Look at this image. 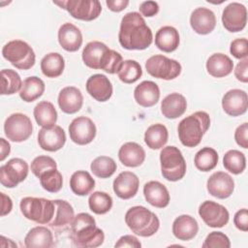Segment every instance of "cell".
Wrapping results in <instances>:
<instances>
[{
	"mask_svg": "<svg viewBox=\"0 0 248 248\" xmlns=\"http://www.w3.org/2000/svg\"><path fill=\"white\" fill-rule=\"evenodd\" d=\"M53 4L66 10L74 18L84 21L96 19L102 12L101 3L98 0L53 1Z\"/></svg>",
	"mask_w": 248,
	"mask_h": 248,
	"instance_id": "cell-10",
	"label": "cell"
},
{
	"mask_svg": "<svg viewBox=\"0 0 248 248\" xmlns=\"http://www.w3.org/2000/svg\"><path fill=\"white\" fill-rule=\"evenodd\" d=\"M11 152V145L10 143L4 139H0V161L3 162Z\"/></svg>",
	"mask_w": 248,
	"mask_h": 248,
	"instance_id": "cell-55",
	"label": "cell"
},
{
	"mask_svg": "<svg viewBox=\"0 0 248 248\" xmlns=\"http://www.w3.org/2000/svg\"><path fill=\"white\" fill-rule=\"evenodd\" d=\"M88 205L90 210L95 214H106L112 207V199L106 192L96 191L89 196Z\"/></svg>",
	"mask_w": 248,
	"mask_h": 248,
	"instance_id": "cell-42",
	"label": "cell"
},
{
	"mask_svg": "<svg viewBox=\"0 0 248 248\" xmlns=\"http://www.w3.org/2000/svg\"><path fill=\"white\" fill-rule=\"evenodd\" d=\"M27 248H50L54 246L53 234L49 229L44 226L32 228L24 238Z\"/></svg>",
	"mask_w": 248,
	"mask_h": 248,
	"instance_id": "cell-29",
	"label": "cell"
},
{
	"mask_svg": "<svg viewBox=\"0 0 248 248\" xmlns=\"http://www.w3.org/2000/svg\"><path fill=\"white\" fill-rule=\"evenodd\" d=\"M70 188L78 196H86L95 188V180L86 170H77L70 178Z\"/></svg>",
	"mask_w": 248,
	"mask_h": 248,
	"instance_id": "cell-34",
	"label": "cell"
},
{
	"mask_svg": "<svg viewBox=\"0 0 248 248\" xmlns=\"http://www.w3.org/2000/svg\"><path fill=\"white\" fill-rule=\"evenodd\" d=\"M210 126L209 114L205 111H196L183 118L177 127L180 142L186 147L200 144L203 135Z\"/></svg>",
	"mask_w": 248,
	"mask_h": 248,
	"instance_id": "cell-4",
	"label": "cell"
},
{
	"mask_svg": "<svg viewBox=\"0 0 248 248\" xmlns=\"http://www.w3.org/2000/svg\"><path fill=\"white\" fill-rule=\"evenodd\" d=\"M223 165L225 169L232 174H239L243 172L246 168L245 155L236 149L229 150L223 157Z\"/></svg>",
	"mask_w": 248,
	"mask_h": 248,
	"instance_id": "cell-43",
	"label": "cell"
},
{
	"mask_svg": "<svg viewBox=\"0 0 248 248\" xmlns=\"http://www.w3.org/2000/svg\"><path fill=\"white\" fill-rule=\"evenodd\" d=\"M58 106L60 109L68 114L78 112L83 105L81 91L75 86H66L58 94Z\"/></svg>",
	"mask_w": 248,
	"mask_h": 248,
	"instance_id": "cell-22",
	"label": "cell"
},
{
	"mask_svg": "<svg viewBox=\"0 0 248 248\" xmlns=\"http://www.w3.org/2000/svg\"><path fill=\"white\" fill-rule=\"evenodd\" d=\"M143 195L146 202L152 206L164 208L170 203V193L167 187L159 181H148L143 186Z\"/></svg>",
	"mask_w": 248,
	"mask_h": 248,
	"instance_id": "cell-25",
	"label": "cell"
},
{
	"mask_svg": "<svg viewBox=\"0 0 248 248\" xmlns=\"http://www.w3.org/2000/svg\"><path fill=\"white\" fill-rule=\"evenodd\" d=\"M106 4L108 8L115 13H119L126 9V7L129 5L128 0H107Z\"/></svg>",
	"mask_w": 248,
	"mask_h": 248,
	"instance_id": "cell-53",
	"label": "cell"
},
{
	"mask_svg": "<svg viewBox=\"0 0 248 248\" xmlns=\"http://www.w3.org/2000/svg\"><path fill=\"white\" fill-rule=\"evenodd\" d=\"M22 80L20 76L12 69H3L1 71V94L13 95L20 91Z\"/></svg>",
	"mask_w": 248,
	"mask_h": 248,
	"instance_id": "cell-39",
	"label": "cell"
},
{
	"mask_svg": "<svg viewBox=\"0 0 248 248\" xmlns=\"http://www.w3.org/2000/svg\"><path fill=\"white\" fill-rule=\"evenodd\" d=\"M64 68L65 60L58 52L47 53L41 60V70L46 78H58L62 75Z\"/></svg>",
	"mask_w": 248,
	"mask_h": 248,
	"instance_id": "cell-36",
	"label": "cell"
},
{
	"mask_svg": "<svg viewBox=\"0 0 248 248\" xmlns=\"http://www.w3.org/2000/svg\"><path fill=\"white\" fill-rule=\"evenodd\" d=\"M82 61L90 69L103 70L108 74H117L123 59L119 52L108 48L99 41L89 42L82 50Z\"/></svg>",
	"mask_w": 248,
	"mask_h": 248,
	"instance_id": "cell-2",
	"label": "cell"
},
{
	"mask_svg": "<svg viewBox=\"0 0 248 248\" xmlns=\"http://www.w3.org/2000/svg\"><path fill=\"white\" fill-rule=\"evenodd\" d=\"M161 172L169 181H178L186 173V162L181 151L173 145L164 147L160 152Z\"/></svg>",
	"mask_w": 248,
	"mask_h": 248,
	"instance_id": "cell-7",
	"label": "cell"
},
{
	"mask_svg": "<svg viewBox=\"0 0 248 248\" xmlns=\"http://www.w3.org/2000/svg\"><path fill=\"white\" fill-rule=\"evenodd\" d=\"M119 161L126 167L137 168L145 160V151L137 142L129 141L124 143L118 151Z\"/></svg>",
	"mask_w": 248,
	"mask_h": 248,
	"instance_id": "cell-27",
	"label": "cell"
},
{
	"mask_svg": "<svg viewBox=\"0 0 248 248\" xmlns=\"http://www.w3.org/2000/svg\"><path fill=\"white\" fill-rule=\"evenodd\" d=\"M87 93L98 102H106L112 95V84L110 80L102 74H95L86 81Z\"/></svg>",
	"mask_w": 248,
	"mask_h": 248,
	"instance_id": "cell-21",
	"label": "cell"
},
{
	"mask_svg": "<svg viewBox=\"0 0 248 248\" xmlns=\"http://www.w3.org/2000/svg\"><path fill=\"white\" fill-rule=\"evenodd\" d=\"M206 188L211 196L224 200L232 194L234 190V181L229 173L216 171L207 179Z\"/></svg>",
	"mask_w": 248,
	"mask_h": 248,
	"instance_id": "cell-16",
	"label": "cell"
},
{
	"mask_svg": "<svg viewBox=\"0 0 248 248\" xmlns=\"http://www.w3.org/2000/svg\"><path fill=\"white\" fill-rule=\"evenodd\" d=\"M114 247H129V248H140L141 247V243L140 242V240L132 235V234H126L121 236L117 242L114 244Z\"/></svg>",
	"mask_w": 248,
	"mask_h": 248,
	"instance_id": "cell-51",
	"label": "cell"
},
{
	"mask_svg": "<svg viewBox=\"0 0 248 248\" xmlns=\"http://www.w3.org/2000/svg\"><path fill=\"white\" fill-rule=\"evenodd\" d=\"M233 69L232 60L224 53H214L206 61L207 73L213 78L229 76Z\"/></svg>",
	"mask_w": 248,
	"mask_h": 248,
	"instance_id": "cell-32",
	"label": "cell"
},
{
	"mask_svg": "<svg viewBox=\"0 0 248 248\" xmlns=\"http://www.w3.org/2000/svg\"><path fill=\"white\" fill-rule=\"evenodd\" d=\"M134 98L137 104L143 108L153 107L160 99V88L154 81L143 80L136 86Z\"/></svg>",
	"mask_w": 248,
	"mask_h": 248,
	"instance_id": "cell-24",
	"label": "cell"
},
{
	"mask_svg": "<svg viewBox=\"0 0 248 248\" xmlns=\"http://www.w3.org/2000/svg\"><path fill=\"white\" fill-rule=\"evenodd\" d=\"M140 186L139 177L132 171H122L113 180V191L122 200H129L136 196Z\"/></svg>",
	"mask_w": 248,
	"mask_h": 248,
	"instance_id": "cell-19",
	"label": "cell"
},
{
	"mask_svg": "<svg viewBox=\"0 0 248 248\" xmlns=\"http://www.w3.org/2000/svg\"><path fill=\"white\" fill-rule=\"evenodd\" d=\"M190 24L192 29L200 35L211 33L216 26L215 14L204 7L195 9L190 16Z\"/></svg>",
	"mask_w": 248,
	"mask_h": 248,
	"instance_id": "cell-20",
	"label": "cell"
},
{
	"mask_svg": "<svg viewBox=\"0 0 248 248\" xmlns=\"http://www.w3.org/2000/svg\"><path fill=\"white\" fill-rule=\"evenodd\" d=\"M29 167L26 161L20 158H13L0 167V182L6 188H15L25 180Z\"/></svg>",
	"mask_w": 248,
	"mask_h": 248,
	"instance_id": "cell-12",
	"label": "cell"
},
{
	"mask_svg": "<svg viewBox=\"0 0 248 248\" xmlns=\"http://www.w3.org/2000/svg\"><path fill=\"white\" fill-rule=\"evenodd\" d=\"M235 142L242 148H248V123L239 125L234 132Z\"/></svg>",
	"mask_w": 248,
	"mask_h": 248,
	"instance_id": "cell-48",
	"label": "cell"
},
{
	"mask_svg": "<svg viewBox=\"0 0 248 248\" xmlns=\"http://www.w3.org/2000/svg\"><path fill=\"white\" fill-rule=\"evenodd\" d=\"M140 13L145 17H152L159 12V5L155 1H144L140 5Z\"/></svg>",
	"mask_w": 248,
	"mask_h": 248,
	"instance_id": "cell-50",
	"label": "cell"
},
{
	"mask_svg": "<svg viewBox=\"0 0 248 248\" xmlns=\"http://www.w3.org/2000/svg\"><path fill=\"white\" fill-rule=\"evenodd\" d=\"M198 232V222L191 215H180L176 217L172 223V233L179 240H191L197 235Z\"/></svg>",
	"mask_w": 248,
	"mask_h": 248,
	"instance_id": "cell-26",
	"label": "cell"
},
{
	"mask_svg": "<svg viewBox=\"0 0 248 248\" xmlns=\"http://www.w3.org/2000/svg\"><path fill=\"white\" fill-rule=\"evenodd\" d=\"M145 69L150 76L165 80L176 78L182 70L178 61L161 54L149 57L145 62Z\"/></svg>",
	"mask_w": 248,
	"mask_h": 248,
	"instance_id": "cell-9",
	"label": "cell"
},
{
	"mask_svg": "<svg viewBox=\"0 0 248 248\" xmlns=\"http://www.w3.org/2000/svg\"><path fill=\"white\" fill-rule=\"evenodd\" d=\"M233 224L238 230H240L242 232H247L248 231V211H247V208H242L234 214Z\"/></svg>",
	"mask_w": 248,
	"mask_h": 248,
	"instance_id": "cell-49",
	"label": "cell"
},
{
	"mask_svg": "<svg viewBox=\"0 0 248 248\" xmlns=\"http://www.w3.org/2000/svg\"><path fill=\"white\" fill-rule=\"evenodd\" d=\"M53 202L55 203V212L52 220L47 225L55 230L70 227L75 218L73 206L64 200H54Z\"/></svg>",
	"mask_w": 248,
	"mask_h": 248,
	"instance_id": "cell-30",
	"label": "cell"
},
{
	"mask_svg": "<svg viewBox=\"0 0 248 248\" xmlns=\"http://www.w3.org/2000/svg\"><path fill=\"white\" fill-rule=\"evenodd\" d=\"M91 171L99 178H108L116 170L115 161L108 156H99L95 158L90 165Z\"/></svg>",
	"mask_w": 248,
	"mask_h": 248,
	"instance_id": "cell-40",
	"label": "cell"
},
{
	"mask_svg": "<svg viewBox=\"0 0 248 248\" xmlns=\"http://www.w3.org/2000/svg\"><path fill=\"white\" fill-rule=\"evenodd\" d=\"M230 52L236 59H244L248 56V42L245 38L235 39L231 43Z\"/></svg>",
	"mask_w": 248,
	"mask_h": 248,
	"instance_id": "cell-47",
	"label": "cell"
},
{
	"mask_svg": "<svg viewBox=\"0 0 248 248\" xmlns=\"http://www.w3.org/2000/svg\"><path fill=\"white\" fill-rule=\"evenodd\" d=\"M58 42L63 49L75 52L82 45V34L79 28L70 22H66L59 27Z\"/></svg>",
	"mask_w": 248,
	"mask_h": 248,
	"instance_id": "cell-23",
	"label": "cell"
},
{
	"mask_svg": "<svg viewBox=\"0 0 248 248\" xmlns=\"http://www.w3.org/2000/svg\"><path fill=\"white\" fill-rule=\"evenodd\" d=\"M142 75V69L136 60H124L117 72L119 79L124 83H134L140 79Z\"/></svg>",
	"mask_w": 248,
	"mask_h": 248,
	"instance_id": "cell-41",
	"label": "cell"
},
{
	"mask_svg": "<svg viewBox=\"0 0 248 248\" xmlns=\"http://www.w3.org/2000/svg\"><path fill=\"white\" fill-rule=\"evenodd\" d=\"M199 215L210 228H223L230 219L228 209L213 201H205L199 207Z\"/></svg>",
	"mask_w": 248,
	"mask_h": 248,
	"instance_id": "cell-13",
	"label": "cell"
},
{
	"mask_svg": "<svg viewBox=\"0 0 248 248\" xmlns=\"http://www.w3.org/2000/svg\"><path fill=\"white\" fill-rule=\"evenodd\" d=\"M186 108L187 101L185 97L176 92L167 95L161 103L162 114L169 119H175L183 115Z\"/></svg>",
	"mask_w": 248,
	"mask_h": 248,
	"instance_id": "cell-28",
	"label": "cell"
},
{
	"mask_svg": "<svg viewBox=\"0 0 248 248\" xmlns=\"http://www.w3.org/2000/svg\"><path fill=\"white\" fill-rule=\"evenodd\" d=\"M234 76L237 80L246 83L248 81V59L244 58L240 60L235 69H234Z\"/></svg>",
	"mask_w": 248,
	"mask_h": 248,
	"instance_id": "cell-52",
	"label": "cell"
},
{
	"mask_svg": "<svg viewBox=\"0 0 248 248\" xmlns=\"http://www.w3.org/2000/svg\"><path fill=\"white\" fill-rule=\"evenodd\" d=\"M70 238L76 247L95 248L103 244L105 233L96 226L93 216L81 212L75 216L70 226Z\"/></svg>",
	"mask_w": 248,
	"mask_h": 248,
	"instance_id": "cell-3",
	"label": "cell"
},
{
	"mask_svg": "<svg viewBox=\"0 0 248 248\" xmlns=\"http://www.w3.org/2000/svg\"><path fill=\"white\" fill-rule=\"evenodd\" d=\"M230 248L231 241L222 232H211L204 239L202 248Z\"/></svg>",
	"mask_w": 248,
	"mask_h": 248,
	"instance_id": "cell-46",
	"label": "cell"
},
{
	"mask_svg": "<svg viewBox=\"0 0 248 248\" xmlns=\"http://www.w3.org/2000/svg\"><path fill=\"white\" fill-rule=\"evenodd\" d=\"M2 203H1V216H5L9 214L13 209V202L9 196H7L5 193H0Z\"/></svg>",
	"mask_w": 248,
	"mask_h": 248,
	"instance_id": "cell-54",
	"label": "cell"
},
{
	"mask_svg": "<svg viewBox=\"0 0 248 248\" xmlns=\"http://www.w3.org/2000/svg\"><path fill=\"white\" fill-rule=\"evenodd\" d=\"M51 169H57V164L55 160L49 156L40 155L31 163V171L38 178L42 173Z\"/></svg>",
	"mask_w": 248,
	"mask_h": 248,
	"instance_id": "cell-45",
	"label": "cell"
},
{
	"mask_svg": "<svg viewBox=\"0 0 248 248\" xmlns=\"http://www.w3.org/2000/svg\"><path fill=\"white\" fill-rule=\"evenodd\" d=\"M33 114L38 125L43 128H49L55 125L57 121V111L52 103L42 101L34 108Z\"/></svg>",
	"mask_w": 248,
	"mask_h": 248,
	"instance_id": "cell-33",
	"label": "cell"
},
{
	"mask_svg": "<svg viewBox=\"0 0 248 248\" xmlns=\"http://www.w3.org/2000/svg\"><path fill=\"white\" fill-rule=\"evenodd\" d=\"M118 41L125 49L142 50L152 44L153 35L143 16L138 12H130L121 19Z\"/></svg>",
	"mask_w": 248,
	"mask_h": 248,
	"instance_id": "cell-1",
	"label": "cell"
},
{
	"mask_svg": "<svg viewBox=\"0 0 248 248\" xmlns=\"http://www.w3.org/2000/svg\"><path fill=\"white\" fill-rule=\"evenodd\" d=\"M222 23L229 32L242 31L247 23V9L244 5L232 2L223 10Z\"/></svg>",
	"mask_w": 248,
	"mask_h": 248,
	"instance_id": "cell-15",
	"label": "cell"
},
{
	"mask_svg": "<svg viewBox=\"0 0 248 248\" xmlns=\"http://www.w3.org/2000/svg\"><path fill=\"white\" fill-rule=\"evenodd\" d=\"M125 223L132 232L142 237L155 234L160 228V220L157 215L141 205L132 206L127 210Z\"/></svg>",
	"mask_w": 248,
	"mask_h": 248,
	"instance_id": "cell-5",
	"label": "cell"
},
{
	"mask_svg": "<svg viewBox=\"0 0 248 248\" xmlns=\"http://www.w3.org/2000/svg\"><path fill=\"white\" fill-rule=\"evenodd\" d=\"M19 207L26 219L41 225L48 224L55 212L54 202L44 198L25 197L20 201Z\"/></svg>",
	"mask_w": 248,
	"mask_h": 248,
	"instance_id": "cell-6",
	"label": "cell"
},
{
	"mask_svg": "<svg viewBox=\"0 0 248 248\" xmlns=\"http://www.w3.org/2000/svg\"><path fill=\"white\" fill-rule=\"evenodd\" d=\"M96 133L95 123L86 116L76 117L69 126L70 139L78 145L90 143L95 139Z\"/></svg>",
	"mask_w": 248,
	"mask_h": 248,
	"instance_id": "cell-14",
	"label": "cell"
},
{
	"mask_svg": "<svg viewBox=\"0 0 248 248\" xmlns=\"http://www.w3.org/2000/svg\"><path fill=\"white\" fill-rule=\"evenodd\" d=\"M3 57L19 70H29L35 65L36 55L33 48L24 41L13 40L2 48Z\"/></svg>",
	"mask_w": 248,
	"mask_h": 248,
	"instance_id": "cell-8",
	"label": "cell"
},
{
	"mask_svg": "<svg viewBox=\"0 0 248 248\" xmlns=\"http://www.w3.org/2000/svg\"><path fill=\"white\" fill-rule=\"evenodd\" d=\"M33 126L31 119L23 113L16 112L8 116L4 123V132L8 140L14 142H21L32 135Z\"/></svg>",
	"mask_w": 248,
	"mask_h": 248,
	"instance_id": "cell-11",
	"label": "cell"
},
{
	"mask_svg": "<svg viewBox=\"0 0 248 248\" xmlns=\"http://www.w3.org/2000/svg\"><path fill=\"white\" fill-rule=\"evenodd\" d=\"M45 92V82L38 77L32 76L25 78L19 91V97L26 103L34 102Z\"/></svg>",
	"mask_w": 248,
	"mask_h": 248,
	"instance_id": "cell-37",
	"label": "cell"
},
{
	"mask_svg": "<svg viewBox=\"0 0 248 248\" xmlns=\"http://www.w3.org/2000/svg\"><path fill=\"white\" fill-rule=\"evenodd\" d=\"M169 139V132L165 125L161 123L152 124L144 133L145 144L153 150L160 149L165 146Z\"/></svg>",
	"mask_w": 248,
	"mask_h": 248,
	"instance_id": "cell-35",
	"label": "cell"
},
{
	"mask_svg": "<svg viewBox=\"0 0 248 248\" xmlns=\"http://www.w3.org/2000/svg\"><path fill=\"white\" fill-rule=\"evenodd\" d=\"M222 108L230 116H239L247 111L248 96L244 90L231 89L222 99Z\"/></svg>",
	"mask_w": 248,
	"mask_h": 248,
	"instance_id": "cell-18",
	"label": "cell"
},
{
	"mask_svg": "<svg viewBox=\"0 0 248 248\" xmlns=\"http://www.w3.org/2000/svg\"><path fill=\"white\" fill-rule=\"evenodd\" d=\"M65 142L66 134L58 125L49 128H42L38 133V143L43 150L55 152L61 149Z\"/></svg>",
	"mask_w": 248,
	"mask_h": 248,
	"instance_id": "cell-17",
	"label": "cell"
},
{
	"mask_svg": "<svg viewBox=\"0 0 248 248\" xmlns=\"http://www.w3.org/2000/svg\"><path fill=\"white\" fill-rule=\"evenodd\" d=\"M39 179L41 186L49 193H57L63 186V177L57 169H51L45 171L40 175Z\"/></svg>",
	"mask_w": 248,
	"mask_h": 248,
	"instance_id": "cell-44",
	"label": "cell"
},
{
	"mask_svg": "<svg viewBox=\"0 0 248 248\" xmlns=\"http://www.w3.org/2000/svg\"><path fill=\"white\" fill-rule=\"evenodd\" d=\"M179 42V33L172 26H163L156 32L155 45L164 52L174 51L178 47Z\"/></svg>",
	"mask_w": 248,
	"mask_h": 248,
	"instance_id": "cell-31",
	"label": "cell"
},
{
	"mask_svg": "<svg viewBox=\"0 0 248 248\" xmlns=\"http://www.w3.org/2000/svg\"><path fill=\"white\" fill-rule=\"evenodd\" d=\"M218 160L219 156L214 148L203 147L196 153L194 163L199 170L209 171L217 166Z\"/></svg>",
	"mask_w": 248,
	"mask_h": 248,
	"instance_id": "cell-38",
	"label": "cell"
}]
</instances>
